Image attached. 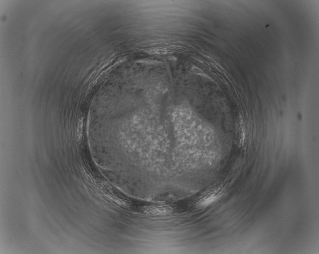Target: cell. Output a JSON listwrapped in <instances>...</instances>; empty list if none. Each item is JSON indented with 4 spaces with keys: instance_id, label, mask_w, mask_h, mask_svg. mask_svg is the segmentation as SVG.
Here are the masks:
<instances>
[{
    "instance_id": "obj_1",
    "label": "cell",
    "mask_w": 319,
    "mask_h": 254,
    "mask_svg": "<svg viewBox=\"0 0 319 254\" xmlns=\"http://www.w3.org/2000/svg\"><path fill=\"white\" fill-rule=\"evenodd\" d=\"M222 189L221 187H213L195 196L190 202V205L194 208L206 207L215 201L221 195Z\"/></svg>"
}]
</instances>
